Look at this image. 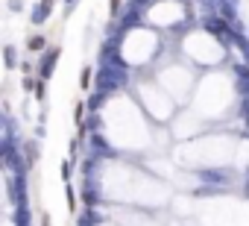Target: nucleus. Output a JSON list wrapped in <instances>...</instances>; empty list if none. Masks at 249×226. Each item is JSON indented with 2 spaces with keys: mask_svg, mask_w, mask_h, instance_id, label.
Wrapping results in <instances>:
<instances>
[{
  "mask_svg": "<svg viewBox=\"0 0 249 226\" xmlns=\"http://www.w3.org/2000/svg\"><path fill=\"white\" fill-rule=\"evenodd\" d=\"M111 15H114V18L123 15V12H120V0H111Z\"/></svg>",
  "mask_w": 249,
  "mask_h": 226,
  "instance_id": "11",
  "label": "nucleus"
},
{
  "mask_svg": "<svg viewBox=\"0 0 249 226\" xmlns=\"http://www.w3.org/2000/svg\"><path fill=\"white\" fill-rule=\"evenodd\" d=\"M50 3H53V0H41V3L33 9V24H44L50 18Z\"/></svg>",
  "mask_w": 249,
  "mask_h": 226,
  "instance_id": "3",
  "label": "nucleus"
},
{
  "mask_svg": "<svg viewBox=\"0 0 249 226\" xmlns=\"http://www.w3.org/2000/svg\"><path fill=\"white\" fill-rule=\"evenodd\" d=\"M88 85H91V68L82 71V88H88Z\"/></svg>",
  "mask_w": 249,
  "mask_h": 226,
  "instance_id": "10",
  "label": "nucleus"
},
{
  "mask_svg": "<svg viewBox=\"0 0 249 226\" xmlns=\"http://www.w3.org/2000/svg\"><path fill=\"white\" fill-rule=\"evenodd\" d=\"M62 179H65V182L71 179V162H68V159L62 162Z\"/></svg>",
  "mask_w": 249,
  "mask_h": 226,
  "instance_id": "8",
  "label": "nucleus"
},
{
  "mask_svg": "<svg viewBox=\"0 0 249 226\" xmlns=\"http://www.w3.org/2000/svg\"><path fill=\"white\" fill-rule=\"evenodd\" d=\"M65 3H68V9H71V6H73V3H76V0H65Z\"/></svg>",
  "mask_w": 249,
  "mask_h": 226,
  "instance_id": "12",
  "label": "nucleus"
},
{
  "mask_svg": "<svg viewBox=\"0 0 249 226\" xmlns=\"http://www.w3.org/2000/svg\"><path fill=\"white\" fill-rule=\"evenodd\" d=\"M65 197H68V208H73V206H76V194H73V188H71V185H68Z\"/></svg>",
  "mask_w": 249,
  "mask_h": 226,
  "instance_id": "7",
  "label": "nucleus"
},
{
  "mask_svg": "<svg viewBox=\"0 0 249 226\" xmlns=\"http://www.w3.org/2000/svg\"><path fill=\"white\" fill-rule=\"evenodd\" d=\"M126 85V71H120V68H108V65H103L100 71H97V91H117V88H123Z\"/></svg>",
  "mask_w": 249,
  "mask_h": 226,
  "instance_id": "1",
  "label": "nucleus"
},
{
  "mask_svg": "<svg viewBox=\"0 0 249 226\" xmlns=\"http://www.w3.org/2000/svg\"><path fill=\"white\" fill-rule=\"evenodd\" d=\"M103 100H106V91H100V94H94V97H91V100H88V103H85V106H88V109H91V112H97V109H100V106H103Z\"/></svg>",
  "mask_w": 249,
  "mask_h": 226,
  "instance_id": "5",
  "label": "nucleus"
},
{
  "mask_svg": "<svg viewBox=\"0 0 249 226\" xmlns=\"http://www.w3.org/2000/svg\"><path fill=\"white\" fill-rule=\"evenodd\" d=\"M44 44H47V41H44L41 36H36V38H30V50H41Z\"/></svg>",
  "mask_w": 249,
  "mask_h": 226,
  "instance_id": "6",
  "label": "nucleus"
},
{
  "mask_svg": "<svg viewBox=\"0 0 249 226\" xmlns=\"http://www.w3.org/2000/svg\"><path fill=\"white\" fill-rule=\"evenodd\" d=\"M41 59H44V62H41V76H44V79H50V76H53V68H56V59H59V50L53 47V50H50V53H44Z\"/></svg>",
  "mask_w": 249,
  "mask_h": 226,
  "instance_id": "2",
  "label": "nucleus"
},
{
  "mask_svg": "<svg viewBox=\"0 0 249 226\" xmlns=\"http://www.w3.org/2000/svg\"><path fill=\"white\" fill-rule=\"evenodd\" d=\"M6 65H9V68L15 65V47H6Z\"/></svg>",
  "mask_w": 249,
  "mask_h": 226,
  "instance_id": "9",
  "label": "nucleus"
},
{
  "mask_svg": "<svg viewBox=\"0 0 249 226\" xmlns=\"http://www.w3.org/2000/svg\"><path fill=\"white\" fill-rule=\"evenodd\" d=\"M135 24H141V12H129V9H126V12L120 15V27H123V30H129V27H135Z\"/></svg>",
  "mask_w": 249,
  "mask_h": 226,
  "instance_id": "4",
  "label": "nucleus"
}]
</instances>
